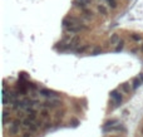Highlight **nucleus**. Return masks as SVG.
I'll return each instance as SVG.
<instances>
[{"instance_id":"7c9ffc66","label":"nucleus","mask_w":143,"mask_h":137,"mask_svg":"<svg viewBox=\"0 0 143 137\" xmlns=\"http://www.w3.org/2000/svg\"><path fill=\"white\" fill-rule=\"evenodd\" d=\"M139 78H141V79H142V82H143V74H141V75H139Z\"/></svg>"},{"instance_id":"7ed1b4c3","label":"nucleus","mask_w":143,"mask_h":137,"mask_svg":"<svg viewBox=\"0 0 143 137\" xmlns=\"http://www.w3.org/2000/svg\"><path fill=\"white\" fill-rule=\"evenodd\" d=\"M111 98L114 100L115 106H119V104L122 103V101H123V97H122V94L118 93L117 91H112V92H111Z\"/></svg>"},{"instance_id":"4468645a","label":"nucleus","mask_w":143,"mask_h":137,"mask_svg":"<svg viewBox=\"0 0 143 137\" xmlns=\"http://www.w3.org/2000/svg\"><path fill=\"white\" fill-rule=\"evenodd\" d=\"M133 88L136 89V88H138L141 84H142V79H141V78H134V79H133Z\"/></svg>"},{"instance_id":"f257e3e1","label":"nucleus","mask_w":143,"mask_h":137,"mask_svg":"<svg viewBox=\"0 0 143 137\" xmlns=\"http://www.w3.org/2000/svg\"><path fill=\"white\" fill-rule=\"evenodd\" d=\"M78 24H80L79 23V19H77L74 16H67L65 19H63V27L64 28H69V27L78 25Z\"/></svg>"},{"instance_id":"bb28decb","label":"nucleus","mask_w":143,"mask_h":137,"mask_svg":"<svg viewBox=\"0 0 143 137\" xmlns=\"http://www.w3.org/2000/svg\"><path fill=\"white\" fill-rule=\"evenodd\" d=\"M28 86H29V87H31L33 89H35V88H36V86H35L34 83H30V82H28Z\"/></svg>"},{"instance_id":"2eb2a0df","label":"nucleus","mask_w":143,"mask_h":137,"mask_svg":"<svg viewBox=\"0 0 143 137\" xmlns=\"http://www.w3.org/2000/svg\"><path fill=\"white\" fill-rule=\"evenodd\" d=\"M122 91H123L124 93H129L131 92V86L128 83H123L122 84Z\"/></svg>"},{"instance_id":"39448f33","label":"nucleus","mask_w":143,"mask_h":137,"mask_svg":"<svg viewBox=\"0 0 143 137\" xmlns=\"http://www.w3.org/2000/svg\"><path fill=\"white\" fill-rule=\"evenodd\" d=\"M84 29H86V27L80 25V24L73 25V27H69V28H65V30H67L68 33H79L80 30H84Z\"/></svg>"},{"instance_id":"0eeeda50","label":"nucleus","mask_w":143,"mask_h":137,"mask_svg":"<svg viewBox=\"0 0 143 137\" xmlns=\"http://www.w3.org/2000/svg\"><path fill=\"white\" fill-rule=\"evenodd\" d=\"M78 43H79V36H74L72 40L69 42V44H68V48H70V49H73V48H75L77 45H78Z\"/></svg>"},{"instance_id":"b1692460","label":"nucleus","mask_w":143,"mask_h":137,"mask_svg":"<svg viewBox=\"0 0 143 137\" xmlns=\"http://www.w3.org/2000/svg\"><path fill=\"white\" fill-rule=\"evenodd\" d=\"M44 128H45V130L52 128V123H50V122H47V123H45V126H44Z\"/></svg>"},{"instance_id":"6e6552de","label":"nucleus","mask_w":143,"mask_h":137,"mask_svg":"<svg viewBox=\"0 0 143 137\" xmlns=\"http://www.w3.org/2000/svg\"><path fill=\"white\" fill-rule=\"evenodd\" d=\"M109 42H111V44H118L119 42H120V38H119V35L118 34H112L111 35V39H109Z\"/></svg>"},{"instance_id":"72a5a7b5","label":"nucleus","mask_w":143,"mask_h":137,"mask_svg":"<svg viewBox=\"0 0 143 137\" xmlns=\"http://www.w3.org/2000/svg\"><path fill=\"white\" fill-rule=\"evenodd\" d=\"M109 137H115V136H109Z\"/></svg>"},{"instance_id":"ddd939ff","label":"nucleus","mask_w":143,"mask_h":137,"mask_svg":"<svg viewBox=\"0 0 143 137\" xmlns=\"http://www.w3.org/2000/svg\"><path fill=\"white\" fill-rule=\"evenodd\" d=\"M28 111H29V118L31 120V121H35L36 120V112L35 111H33V109H30V107H28Z\"/></svg>"},{"instance_id":"c85d7f7f","label":"nucleus","mask_w":143,"mask_h":137,"mask_svg":"<svg viewBox=\"0 0 143 137\" xmlns=\"http://www.w3.org/2000/svg\"><path fill=\"white\" fill-rule=\"evenodd\" d=\"M78 120H73V126H78Z\"/></svg>"},{"instance_id":"473e14b6","label":"nucleus","mask_w":143,"mask_h":137,"mask_svg":"<svg viewBox=\"0 0 143 137\" xmlns=\"http://www.w3.org/2000/svg\"><path fill=\"white\" fill-rule=\"evenodd\" d=\"M141 132H142V135H143V127H142V128H141Z\"/></svg>"},{"instance_id":"393cba45","label":"nucleus","mask_w":143,"mask_h":137,"mask_svg":"<svg viewBox=\"0 0 143 137\" xmlns=\"http://www.w3.org/2000/svg\"><path fill=\"white\" fill-rule=\"evenodd\" d=\"M8 117H9V112H8V111H4V114H3V120L8 118Z\"/></svg>"},{"instance_id":"412c9836","label":"nucleus","mask_w":143,"mask_h":137,"mask_svg":"<svg viewBox=\"0 0 143 137\" xmlns=\"http://www.w3.org/2000/svg\"><path fill=\"white\" fill-rule=\"evenodd\" d=\"M88 48H89V45H83V47H80V48H78V53H84Z\"/></svg>"},{"instance_id":"5701e85b","label":"nucleus","mask_w":143,"mask_h":137,"mask_svg":"<svg viewBox=\"0 0 143 137\" xmlns=\"http://www.w3.org/2000/svg\"><path fill=\"white\" fill-rule=\"evenodd\" d=\"M100 53H102V48H97V49L93 50L92 54H93V55H97V54H100Z\"/></svg>"},{"instance_id":"dca6fc26","label":"nucleus","mask_w":143,"mask_h":137,"mask_svg":"<svg viewBox=\"0 0 143 137\" xmlns=\"http://www.w3.org/2000/svg\"><path fill=\"white\" fill-rule=\"evenodd\" d=\"M106 1L111 6V9H115L117 8V1H115V0H106Z\"/></svg>"},{"instance_id":"2f4dec72","label":"nucleus","mask_w":143,"mask_h":137,"mask_svg":"<svg viewBox=\"0 0 143 137\" xmlns=\"http://www.w3.org/2000/svg\"><path fill=\"white\" fill-rule=\"evenodd\" d=\"M141 52L143 53V44H142V47H141Z\"/></svg>"},{"instance_id":"1a4fd4ad","label":"nucleus","mask_w":143,"mask_h":137,"mask_svg":"<svg viewBox=\"0 0 143 137\" xmlns=\"http://www.w3.org/2000/svg\"><path fill=\"white\" fill-rule=\"evenodd\" d=\"M97 9H98V13H99V14H102V15H108V9H107L103 4H99Z\"/></svg>"},{"instance_id":"9d476101","label":"nucleus","mask_w":143,"mask_h":137,"mask_svg":"<svg viewBox=\"0 0 143 137\" xmlns=\"http://www.w3.org/2000/svg\"><path fill=\"white\" fill-rule=\"evenodd\" d=\"M117 123H118V120H115V118H113V120H109V121H107V122L104 123L103 128H108V127H112V126H114V125H117Z\"/></svg>"},{"instance_id":"f3484780","label":"nucleus","mask_w":143,"mask_h":137,"mask_svg":"<svg viewBox=\"0 0 143 137\" xmlns=\"http://www.w3.org/2000/svg\"><path fill=\"white\" fill-rule=\"evenodd\" d=\"M48 116H49V111H48L47 108H44V109L40 111V117H42V118H47Z\"/></svg>"},{"instance_id":"cd10ccee","label":"nucleus","mask_w":143,"mask_h":137,"mask_svg":"<svg viewBox=\"0 0 143 137\" xmlns=\"http://www.w3.org/2000/svg\"><path fill=\"white\" fill-rule=\"evenodd\" d=\"M35 123H36V126H38V127H42V125H43V122H42V121H36Z\"/></svg>"},{"instance_id":"6ab92c4d","label":"nucleus","mask_w":143,"mask_h":137,"mask_svg":"<svg viewBox=\"0 0 143 137\" xmlns=\"http://www.w3.org/2000/svg\"><path fill=\"white\" fill-rule=\"evenodd\" d=\"M123 45H124V42H123V40H120V42L118 43L117 48H115V52H120L122 49H123Z\"/></svg>"},{"instance_id":"f8f14e48","label":"nucleus","mask_w":143,"mask_h":137,"mask_svg":"<svg viewBox=\"0 0 143 137\" xmlns=\"http://www.w3.org/2000/svg\"><path fill=\"white\" fill-rule=\"evenodd\" d=\"M93 15H94V13H93L92 10H89V9H84V10H83V16H84V18H87V19H92Z\"/></svg>"},{"instance_id":"9b49d317","label":"nucleus","mask_w":143,"mask_h":137,"mask_svg":"<svg viewBox=\"0 0 143 137\" xmlns=\"http://www.w3.org/2000/svg\"><path fill=\"white\" fill-rule=\"evenodd\" d=\"M73 4H74V6H77V8L82 9V10H84V9H86V6H87V4H84V3L79 1V0H74V1H73Z\"/></svg>"},{"instance_id":"423d86ee","label":"nucleus","mask_w":143,"mask_h":137,"mask_svg":"<svg viewBox=\"0 0 143 137\" xmlns=\"http://www.w3.org/2000/svg\"><path fill=\"white\" fill-rule=\"evenodd\" d=\"M60 104V102L58 101V100H50V101H47V102H44L42 106L44 107V108H48V107H50V108H54V107H57V106H59Z\"/></svg>"},{"instance_id":"c756f323","label":"nucleus","mask_w":143,"mask_h":137,"mask_svg":"<svg viewBox=\"0 0 143 137\" xmlns=\"http://www.w3.org/2000/svg\"><path fill=\"white\" fill-rule=\"evenodd\" d=\"M23 137H30V133H29V132H25V133L23 135Z\"/></svg>"},{"instance_id":"a211bd4d","label":"nucleus","mask_w":143,"mask_h":137,"mask_svg":"<svg viewBox=\"0 0 143 137\" xmlns=\"http://www.w3.org/2000/svg\"><path fill=\"white\" fill-rule=\"evenodd\" d=\"M131 38L133 39L134 42H141V39H142V36H141L139 34H132V35H131Z\"/></svg>"},{"instance_id":"a878e982","label":"nucleus","mask_w":143,"mask_h":137,"mask_svg":"<svg viewBox=\"0 0 143 137\" xmlns=\"http://www.w3.org/2000/svg\"><path fill=\"white\" fill-rule=\"evenodd\" d=\"M79 1H82V3H84V4H87V5H88V4H90V3H92V0H79Z\"/></svg>"},{"instance_id":"aec40b11","label":"nucleus","mask_w":143,"mask_h":137,"mask_svg":"<svg viewBox=\"0 0 143 137\" xmlns=\"http://www.w3.org/2000/svg\"><path fill=\"white\" fill-rule=\"evenodd\" d=\"M31 123H33V121H31V120L29 118V117H28L27 120H24V121H23V125H24L25 127H29V126H30Z\"/></svg>"},{"instance_id":"4be33fe9","label":"nucleus","mask_w":143,"mask_h":137,"mask_svg":"<svg viewBox=\"0 0 143 137\" xmlns=\"http://www.w3.org/2000/svg\"><path fill=\"white\" fill-rule=\"evenodd\" d=\"M29 128H30L31 132H35V131L38 130V126H36V123H31V125L29 126Z\"/></svg>"},{"instance_id":"f03ea898","label":"nucleus","mask_w":143,"mask_h":137,"mask_svg":"<svg viewBox=\"0 0 143 137\" xmlns=\"http://www.w3.org/2000/svg\"><path fill=\"white\" fill-rule=\"evenodd\" d=\"M20 125H23V122H22V121H19V120H15V121L13 122V125L10 126V128H9V133H10L11 136L16 135V133L19 132V127H20Z\"/></svg>"},{"instance_id":"20e7f679","label":"nucleus","mask_w":143,"mask_h":137,"mask_svg":"<svg viewBox=\"0 0 143 137\" xmlns=\"http://www.w3.org/2000/svg\"><path fill=\"white\" fill-rule=\"evenodd\" d=\"M39 93L42 96H45V97H50V98H53V97H58V93H55L54 91L47 89V88H42L39 91Z\"/></svg>"}]
</instances>
